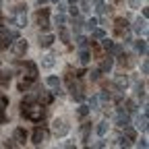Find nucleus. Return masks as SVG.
Instances as JSON below:
<instances>
[{"label":"nucleus","mask_w":149,"mask_h":149,"mask_svg":"<svg viewBox=\"0 0 149 149\" xmlns=\"http://www.w3.org/2000/svg\"><path fill=\"white\" fill-rule=\"evenodd\" d=\"M114 83H116V87H118L120 91H124V89H126V85H128V79L124 77V74H118V77H116V81H114Z\"/></svg>","instance_id":"ddd939ff"},{"label":"nucleus","mask_w":149,"mask_h":149,"mask_svg":"<svg viewBox=\"0 0 149 149\" xmlns=\"http://www.w3.org/2000/svg\"><path fill=\"white\" fill-rule=\"evenodd\" d=\"M25 139H27V130H25V128H21V126H19V128H15L13 141H15L17 145H23V143H25Z\"/></svg>","instance_id":"423d86ee"},{"label":"nucleus","mask_w":149,"mask_h":149,"mask_svg":"<svg viewBox=\"0 0 149 149\" xmlns=\"http://www.w3.org/2000/svg\"><path fill=\"white\" fill-rule=\"evenodd\" d=\"M68 2H70V4H74V2H77V0H68Z\"/></svg>","instance_id":"49530a36"},{"label":"nucleus","mask_w":149,"mask_h":149,"mask_svg":"<svg viewBox=\"0 0 149 149\" xmlns=\"http://www.w3.org/2000/svg\"><path fill=\"white\" fill-rule=\"evenodd\" d=\"M91 79L97 81V79H100V70H93V72H91Z\"/></svg>","instance_id":"79ce46f5"},{"label":"nucleus","mask_w":149,"mask_h":149,"mask_svg":"<svg viewBox=\"0 0 149 149\" xmlns=\"http://www.w3.org/2000/svg\"><path fill=\"white\" fill-rule=\"evenodd\" d=\"M112 66H114V60H112L110 56H108V58H104V60H102V64H100V72H110V70H112Z\"/></svg>","instance_id":"9b49d317"},{"label":"nucleus","mask_w":149,"mask_h":149,"mask_svg":"<svg viewBox=\"0 0 149 149\" xmlns=\"http://www.w3.org/2000/svg\"><path fill=\"white\" fill-rule=\"evenodd\" d=\"M97 106H100V97L93 95V97H91V108H93V110H97Z\"/></svg>","instance_id":"473e14b6"},{"label":"nucleus","mask_w":149,"mask_h":149,"mask_svg":"<svg viewBox=\"0 0 149 149\" xmlns=\"http://www.w3.org/2000/svg\"><path fill=\"white\" fill-rule=\"evenodd\" d=\"M102 48H104V50H110V48H112V42L104 37V42H102Z\"/></svg>","instance_id":"4c0bfd02"},{"label":"nucleus","mask_w":149,"mask_h":149,"mask_svg":"<svg viewBox=\"0 0 149 149\" xmlns=\"http://www.w3.org/2000/svg\"><path fill=\"white\" fill-rule=\"evenodd\" d=\"M87 44H89V40H87L85 35H79V37H77V46H79V48H85Z\"/></svg>","instance_id":"cd10ccee"},{"label":"nucleus","mask_w":149,"mask_h":149,"mask_svg":"<svg viewBox=\"0 0 149 149\" xmlns=\"http://www.w3.org/2000/svg\"><path fill=\"white\" fill-rule=\"evenodd\" d=\"M79 60H81V64H87V62H89V52L83 50V52L79 54Z\"/></svg>","instance_id":"c85d7f7f"},{"label":"nucleus","mask_w":149,"mask_h":149,"mask_svg":"<svg viewBox=\"0 0 149 149\" xmlns=\"http://www.w3.org/2000/svg\"><path fill=\"white\" fill-rule=\"evenodd\" d=\"M81 10H85V13L89 10V2H87V0H83V2H81Z\"/></svg>","instance_id":"a19ab883"},{"label":"nucleus","mask_w":149,"mask_h":149,"mask_svg":"<svg viewBox=\"0 0 149 149\" xmlns=\"http://www.w3.org/2000/svg\"><path fill=\"white\" fill-rule=\"evenodd\" d=\"M31 83H33L31 79H23L21 83H19V89H21V91H27V89L31 87Z\"/></svg>","instance_id":"412c9836"},{"label":"nucleus","mask_w":149,"mask_h":149,"mask_svg":"<svg viewBox=\"0 0 149 149\" xmlns=\"http://www.w3.org/2000/svg\"><path fill=\"white\" fill-rule=\"evenodd\" d=\"M145 29H147V21H145V17L141 19H137V21H135V31H139V33H145Z\"/></svg>","instance_id":"f8f14e48"},{"label":"nucleus","mask_w":149,"mask_h":149,"mask_svg":"<svg viewBox=\"0 0 149 149\" xmlns=\"http://www.w3.org/2000/svg\"><path fill=\"white\" fill-rule=\"evenodd\" d=\"M46 2H48V0H37V4H40V6H42V4H46Z\"/></svg>","instance_id":"c03bdc74"},{"label":"nucleus","mask_w":149,"mask_h":149,"mask_svg":"<svg viewBox=\"0 0 149 149\" xmlns=\"http://www.w3.org/2000/svg\"><path fill=\"white\" fill-rule=\"evenodd\" d=\"M110 52H112V54H122V48H120V46H114V44H112Z\"/></svg>","instance_id":"f704fd0d"},{"label":"nucleus","mask_w":149,"mask_h":149,"mask_svg":"<svg viewBox=\"0 0 149 149\" xmlns=\"http://www.w3.org/2000/svg\"><path fill=\"white\" fill-rule=\"evenodd\" d=\"M64 21H66V19H64L62 15H56V25H58V27H62V25H64Z\"/></svg>","instance_id":"2f4dec72"},{"label":"nucleus","mask_w":149,"mask_h":149,"mask_svg":"<svg viewBox=\"0 0 149 149\" xmlns=\"http://www.w3.org/2000/svg\"><path fill=\"white\" fill-rule=\"evenodd\" d=\"M58 35H60V40H62V42H66V44H68V40H70V35H68V31H66V29H62V27H60Z\"/></svg>","instance_id":"bb28decb"},{"label":"nucleus","mask_w":149,"mask_h":149,"mask_svg":"<svg viewBox=\"0 0 149 149\" xmlns=\"http://www.w3.org/2000/svg\"><path fill=\"white\" fill-rule=\"evenodd\" d=\"M87 114H89V108H87V106H81V108L77 110V116H79V118H85Z\"/></svg>","instance_id":"a878e982"},{"label":"nucleus","mask_w":149,"mask_h":149,"mask_svg":"<svg viewBox=\"0 0 149 149\" xmlns=\"http://www.w3.org/2000/svg\"><path fill=\"white\" fill-rule=\"evenodd\" d=\"M85 25H87L89 29H93V27H95V25H97V19H89V21H87Z\"/></svg>","instance_id":"e433bc0d"},{"label":"nucleus","mask_w":149,"mask_h":149,"mask_svg":"<svg viewBox=\"0 0 149 149\" xmlns=\"http://www.w3.org/2000/svg\"><path fill=\"white\" fill-rule=\"evenodd\" d=\"M25 68H27V79L35 81L37 79V64L35 62H25Z\"/></svg>","instance_id":"0eeeda50"},{"label":"nucleus","mask_w":149,"mask_h":149,"mask_svg":"<svg viewBox=\"0 0 149 149\" xmlns=\"http://www.w3.org/2000/svg\"><path fill=\"white\" fill-rule=\"evenodd\" d=\"M137 126H139L141 130H145V128H147V112H145L143 116H139V120H137Z\"/></svg>","instance_id":"a211bd4d"},{"label":"nucleus","mask_w":149,"mask_h":149,"mask_svg":"<svg viewBox=\"0 0 149 149\" xmlns=\"http://www.w3.org/2000/svg\"><path fill=\"white\" fill-rule=\"evenodd\" d=\"M50 13H48V8H42L40 13H37V25H40L42 29H48L50 27Z\"/></svg>","instance_id":"20e7f679"},{"label":"nucleus","mask_w":149,"mask_h":149,"mask_svg":"<svg viewBox=\"0 0 149 149\" xmlns=\"http://www.w3.org/2000/svg\"><path fill=\"white\" fill-rule=\"evenodd\" d=\"M114 25H116V33H118V35H122V33L126 31V27H128L126 19H122V17H118V19H116V21H114Z\"/></svg>","instance_id":"9d476101"},{"label":"nucleus","mask_w":149,"mask_h":149,"mask_svg":"<svg viewBox=\"0 0 149 149\" xmlns=\"http://www.w3.org/2000/svg\"><path fill=\"white\" fill-rule=\"evenodd\" d=\"M52 130H54V135H56V137H64V135L68 133V124H66L64 120L58 118V120H54V122H52Z\"/></svg>","instance_id":"f03ea898"},{"label":"nucleus","mask_w":149,"mask_h":149,"mask_svg":"<svg viewBox=\"0 0 149 149\" xmlns=\"http://www.w3.org/2000/svg\"><path fill=\"white\" fill-rule=\"evenodd\" d=\"M91 35L95 37V40H104V37H106V31H104V29H95V27H93Z\"/></svg>","instance_id":"6ab92c4d"},{"label":"nucleus","mask_w":149,"mask_h":149,"mask_svg":"<svg viewBox=\"0 0 149 149\" xmlns=\"http://www.w3.org/2000/svg\"><path fill=\"white\" fill-rule=\"evenodd\" d=\"M46 139H48V130H46V128H42V126H37V128L33 130V137H31V141H33L35 145H42Z\"/></svg>","instance_id":"7ed1b4c3"},{"label":"nucleus","mask_w":149,"mask_h":149,"mask_svg":"<svg viewBox=\"0 0 149 149\" xmlns=\"http://www.w3.org/2000/svg\"><path fill=\"white\" fill-rule=\"evenodd\" d=\"M124 106H126V112H135V110H137L135 102H130V100H126V102H124Z\"/></svg>","instance_id":"c756f323"},{"label":"nucleus","mask_w":149,"mask_h":149,"mask_svg":"<svg viewBox=\"0 0 149 149\" xmlns=\"http://www.w3.org/2000/svg\"><path fill=\"white\" fill-rule=\"evenodd\" d=\"M93 52H95V56H102V54H104V50H102L100 46H93Z\"/></svg>","instance_id":"ea45409f"},{"label":"nucleus","mask_w":149,"mask_h":149,"mask_svg":"<svg viewBox=\"0 0 149 149\" xmlns=\"http://www.w3.org/2000/svg\"><path fill=\"white\" fill-rule=\"evenodd\" d=\"M17 17L13 19V23L17 25V27H25L27 25V17H25V10H19V13H15Z\"/></svg>","instance_id":"6e6552de"},{"label":"nucleus","mask_w":149,"mask_h":149,"mask_svg":"<svg viewBox=\"0 0 149 149\" xmlns=\"http://www.w3.org/2000/svg\"><path fill=\"white\" fill-rule=\"evenodd\" d=\"M81 27H83V21L81 19H74V31H81Z\"/></svg>","instance_id":"c9c22d12"},{"label":"nucleus","mask_w":149,"mask_h":149,"mask_svg":"<svg viewBox=\"0 0 149 149\" xmlns=\"http://www.w3.org/2000/svg\"><path fill=\"white\" fill-rule=\"evenodd\" d=\"M8 106V97H2V95H0V110H4Z\"/></svg>","instance_id":"72a5a7b5"},{"label":"nucleus","mask_w":149,"mask_h":149,"mask_svg":"<svg viewBox=\"0 0 149 149\" xmlns=\"http://www.w3.org/2000/svg\"><path fill=\"white\" fill-rule=\"evenodd\" d=\"M106 133H108V122H100V124H97V135L104 137Z\"/></svg>","instance_id":"aec40b11"},{"label":"nucleus","mask_w":149,"mask_h":149,"mask_svg":"<svg viewBox=\"0 0 149 149\" xmlns=\"http://www.w3.org/2000/svg\"><path fill=\"white\" fill-rule=\"evenodd\" d=\"M40 102H42V106H48V104H52V95L46 93V91H42L40 93Z\"/></svg>","instance_id":"f3484780"},{"label":"nucleus","mask_w":149,"mask_h":149,"mask_svg":"<svg viewBox=\"0 0 149 149\" xmlns=\"http://www.w3.org/2000/svg\"><path fill=\"white\" fill-rule=\"evenodd\" d=\"M116 124L118 126H126V124H130V116H128V112H118V116H116Z\"/></svg>","instance_id":"1a4fd4ad"},{"label":"nucleus","mask_w":149,"mask_h":149,"mask_svg":"<svg viewBox=\"0 0 149 149\" xmlns=\"http://www.w3.org/2000/svg\"><path fill=\"white\" fill-rule=\"evenodd\" d=\"M44 114H46V110H44L42 104H31V106L23 112V116L29 118V120H33V122H40V120L44 118Z\"/></svg>","instance_id":"f257e3e1"},{"label":"nucleus","mask_w":149,"mask_h":149,"mask_svg":"<svg viewBox=\"0 0 149 149\" xmlns=\"http://www.w3.org/2000/svg\"><path fill=\"white\" fill-rule=\"evenodd\" d=\"M89 128H91V124H83V128H81V135H83V141H87V135H89Z\"/></svg>","instance_id":"7c9ffc66"},{"label":"nucleus","mask_w":149,"mask_h":149,"mask_svg":"<svg viewBox=\"0 0 149 149\" xmlns=\"http://www.w3.org/2000/svg\"><path fill=\"white\" fill-rule=\"evenodd\" d=\"M54 44V35H42L40 37V46L42 48H50Z\"/></svg>","instance_id":"4468645a"},{"label":"nucleus","mask_w":149,"mask_h":149,"mask_svg":"<svg viewBox=\"0 0 149 149\" xmlns=\"http://www.w3.org/2000/svg\"><path fill=\"white\" fill-rule=\"evenodd\" d=\"M50 87H60V79L58 77H48V81H46Z\"/></svg>","instance_id":"5701e85b"},{"label":"nucleus","mask_w":149,"mask_h":149,"mask_svg":"<svg viewBox=\"0 0 149 149\" xmlns=\"http://www.w3.org/2000/svg\"><path fill=\"white\" fill-rule=\"evenodd\" d=\"M124 135H126V139H128V141H135V139H137V133H135V128H130L128 124L124 126Z\"/></svg>","instance_id":"2eb2a0df"},{"label":"nucleus","mask_w":149,"mask_h":149,"mask_svg":"<svg viewBox=\"0 0 149 149\" xmlns=\"http://www.w3.org/2000/svg\"><path fill=\"white\" fill-rule=\"evenodd\" d=\"M120 64H122V66H133V60H130V56H124V54H122V56H120Z\"/></svg>","instance_id":"393cba45"},{"label":"nucleus","mask_w":149,"mask_h":149,"mask_svg":"<svg viewBox=\"0 0 149 149\" xmlns=\"http://www.w3.org/2000/svg\"><path fill=\"white\" fill-rule=\"evenodd\" d=\"M4 120H6V116H4V110H0V124H4Z\"/></svg>","instance_id":"37998d69"},{"label":"nucleus","mask_w":149,"mask_h":149,"mask_svg":"<svg viewBox=\"0 0 149 149\" xmlns=\"http://www.w3.org/2000/svg\"><path fill=\"white\" fill-rule=\"evenodd\" d=\"M135 46H137V52H139V54H145V52H147V44H145L143 40H139Z\"/></svg>","instance_id":"4be33fe9"},{"label":"nucleus","mask_w":149,"mask_h":149,"mask_svg":"<svg viewBox=\"0 0 149 149\" xmlns=\"http://www.w3.org/2000/svg\"><path fill=\"white\" fill-rule=\"evenodd\" d=\"M54 62H56V60H54V56H44L42 66H44V68H52V66H54Z\"/></svg>","instance_id":"dca6fc26"},{"label":"nucleus","mask_w":149,"mask_h":149,"mask_svg":"<svg viewBox=\"0 0 149 149\" xmlns=\"http://www.w3.org/2000/svg\"><path fill=\"white\" fill-rule=\"evenodd\" d=\"M52 2H58V0H52Z\"/></svg>","instance_id":"de8ad7c7"},{"label":"nucleus","mask_w":149,"mask_h":149,"mask_svg":"<svg viewBox=\"0 0 149 149\" xmlns=\"http://www.w3.org/2000/svg\"><path fill=\"white\" fill-rule=\"evenodd\" d=\"M27 42L25 40H17L15 44H13V52H15V56H23L25 52H27Z\"/></svg>","instance_id":"39448f33"},{"label":"nucleus","mask_w":149,"mask_h":149,"mask_svg":"<svg viewBox=\"0 0 149 149\" xmlns=\"http://www.w3.org/2000/svg\"><path fill=\"white\" fill-rule=\"evenodd\" d=\"M0 83H2V85H8V83H10V72H8V70L0 74Z\"/></svg>","instance_id":"b1692460"},{"label":"nucleus","mask_w":149,"mask_h":149,"mask_svg":"<svg viewBox=\"0 0 149 149\" xmlns=\"http://www.w3.org/2000/svg\"><path fill=\"white\" fill-rule=\"evenodd\" d=\"M141 70H143V74H147V72H149V62H147V60L143 62V66H141Z\"/></svg>","instance_id":"58836bf2"},{"label":"nucleus","mask_w":149,"mask_h":149,"mask_svg":"<svg viewBox=\"0 0 149 149\" xmlns=\"http://www.w3.org/2000/svg\"><path fill=\"white\" fill-rule=\"evenodd\" d=\"M0 25H2V13H0Z\"/></svg>","instance_id":"a18cd8bd"}]
</instances>
